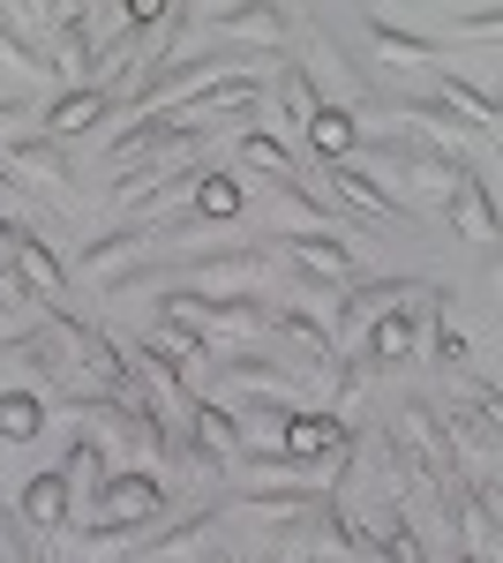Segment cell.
Returning <instances> with one entry per match:
<instances>
[{"label": "cell", "mask_w": 503, "mask_h": 563, "mask_svg": "<svg viewBox=\"0 0 503 563\" xmlns=\"http://www.w3.org/2000/svg\"><path fill=\"white\" fill-rule=\"evenodd\" d=\"M210 23L233 31V53H241V45H255V53H278V45H286V8H218Z\"/></svg>", "instance_id": "4fadbf2b"}, {"label": "cell", "mask_w": 503, "mask_h": 563, "mask_svg": "<svg viewBox=\"0 0 503 563\" xmlns=\"http://www.w3.org/2000/svg\"><path fill=\"white\" fill-rule=\"evenodd\" d=\"M308 563H353V556H338V549H316V556H308Z\"/></svg>", "instance_id": "1f68e13d"}, {"label": "cell", "mask_w": 503, "mask_h": 563, "mask_svg": "<svg viewBox=\"0 0 503 563\" xmlns=\"http://www.w3.org/2000/svg\"><path fill=\"white\" fill-rule=\"evenodd\" d=\"M241 203H249V188H241V174H204V180H196V218H210V225L241 218Z\"/></svg>", "instance_id": "44dd1931"}, {"label": "cell", "mask_w": 503, "mask_h": 563, "mask_svg": "<svg viewBox=\"0 0 503 563\" xmlns=\"http://www.w3.org/2000/svg\"><path fill=\"white\" fill-rule=\"evenodd\" d=\"M331 188H338V211H398L376 180H361L353 166H331Z\"/></svg>", "instance_id": "484cf974"}, {"label": "cell", "mask_w": 503, "mask_h": 563, "mask_svg": "<svg viewBox=\"0 0 503 563\" xmlns=\"http://www.w3.org/2000/svg\"><path fill=\"white\" fill-rule=\"evenodd\" d=\"M263 331L278 339V353H286L294 368H316V376H331V368H338V339L324 331V323H308L300 308H271Z\"/></svg>", "instance_id": "5b68a950"}, {"label": "cell", "mask_w": 503, "mask_h": 563, "mask_svg": "<svg viewBox=\"0 0 503 563\" xmlns=\"http://www.w3.org/2000/svg\"><path fill=\"white\" fill-rule=\"evenodd\" d=\"M451 563H496V556H481V549H459V556H451Z\"/></svg>", "instance_id": "4dcf8cb0"}, {"label": "cell", "mask_w": 503, "mask_h": 563, "mask_svg": "<svg viewBox=\"0 0 503 563\" xmlns=\"http://www.w3.org/2000/svg\"><path fill=\"white\" fill-rule=\"evenodd\" d=\"M436 361H466V339H459V323H444V316H436Z\"/></svg>", "instance_id": "f1b7e54d"}, {"label": "cell", "mask_w": 503, "mask_h": 563, "mask_svg": "<svg viewBox=\"0 0 503 563\" xmlns=\"http://www.w3.org/2000/svg\"><path fill=\"white\" fill-rule=\"evenodd\" d=\"M406 294H420L414 278H353V286L338 294V331H346V339H361V331H369V316H383V308L406 301Z\"/></svg>", "instance_id": "30bf717a"}, {"label": "cell", "mask_w": 503, "mask_h": 563, "mask_svg": "<svg viewBox=\"0 0 503 563\" xmlns=\"http://www.w3.org/2000/svg\"><path fill=\"white\" fill-rule=\"evenodd\" d=\"M98 121H113V84H76V90H61V98L45 106V135H53V143H76V135H90Z\"/></svg>", "instance_id": "ba28073f"}, {"label": "cell", "mask_w": 503, "mask_h": 563, "mask_svg": "<svg viewBox=\"0 0 503 563\" xmlns=\"http://www.w3.org/2000/svg\"><path fill=\"white\" fill-rule=\"evenodd\" d=\"M39 429H45V398L39 390H0V443H39Z\"/></svg>", "instance_id": "d6986e66"}, {"label": "cell", "mask_w": 503, "mask_h": 563, "mask_svg": "<svg viewBox=\"0 0 503 563\" xmlns=\"http://www.w3.org/2000/svg\"><path fill=\"white\" fill-rule=\"evenodd\" d=\"M286 256H294L300 278H316V286H353V256L338 249L331 233H286Z\"/></svg>", "instance_id": "8fae6325"}, {"label": "cell", "mask_w": 503, "mask_h": 563, "mask_svg": "<svg viewBox=\"0 0 503 563\" xmlns=\"http://www.w3.org/2000/svg\"><path fill=\"white\" fill-rule=\"evenodd\" d=\"M255 98H263V84L255 76H218V84H204V90H188L181 106H173V121H188V129H210V121H233V113H249Z\"/></svg>", "instance_id": "52a82bcc"}, {"label": "cell", "mask_w": 503, "mask_h": 563, "mask_svg": "<svg viewBox=\"0 0 503 563\" xmlns=\"http://www.w3.org/2000/svg\"><path fill=\"white\" fill-rule=\"evenodd\" d=\"M451 443H466V451H473V443H481V451H496V390L489 384H473V398H466V406H451Z\"/></svg>", "instance_id": "2e32d148"}, {"label": "cell", "mask_w": 503, "mask_h": 563, "mask_svg": "<svg viewBox=\"0 0 503 563\" xmlns=\"http://www.w3.org/2000/svg\"><path fill=\"white\" fill-rule=\"evenodd\" d=\"M106 435H68V459H61V481H68V504H98L106 488Z\"/></svg>", "instance_id": "7c38bea8"}, {"label": "cell", "mask_w": 503, "mask_h": 563, "mask_svg": "<svg viewBox=\"0 0 503 563\" xmlns=\"http://www.w3.org/2000/svg\"><path fill=\"white\" fill-rule=\"evenodd\" d=\"M0 166H8V180H15L23 196H45V203L76 188L68 143H53V135H8V143H0Z\"/></svg>", "instance_id": "277c9868"}, {"label": "cell", "mask_w": 503, "mask_h": 563, "mask_svg": "<svg viewBox=\"0 0 503 563\" xmlns=\"http://www.w3.org/2000/svg\"><path fill=\"white\" fill-rule=\"evenodd\" d=\"M135 563H173V556H135Z\"/></svg>", "instance_id": "d6a6232c"}, {"label": "cell", "mask_w": 503, "mask_h": 563, "mask_svg": "<svg viewBox=\"0 0 503 563\" xmlns=\"http://www.w3.org/2000/svg\"><path fill=\"white\" fill-rule=\"evenodd\" d=\"M369 166H383V174L398 180L414 203H451V188L466 180V158H451L444 143H406V135H361L353 143Z\"/></svg>", "instance_id": "6da1fadb"}, {"label": "cell", "mask_w": 503, "mask_h": 563, "mask_svg": "<svg viewBox=\"0 0 503 563\" xmlns=\"http://www.w3.org/2000/svg\"><path fill=\"white\" fill-rule=\"evenodd\" d=\"M210 143V129H188V121H173V113H151V121H135V129H121L106 151L113 158H143V151H166V158H196Z\"/></svg>", "instance_id": "8992f818"}, {"label": "cell", "mask_w": 503, "mask_h": 563, "mask_svg": "<svg viewBox=\"0 0 503 563\" xmlns=\"http://www.w3.org/2000/svg\"><path fill=\"white\" fill-rule=\"evenodd\" d=\"M210 376H218V384H300L286 353H255V346L218 353V361H210Z\"/></svg>", "instance_id": "5bb4252c"}, {"label": "cell", "mask_w": 503, "mask_h": 563, "mask_svg": "<svg viewBox=\"0 0 503 563\" xmlns=\"http://www.w3.org/2000/svg\"><path fill=\"white\" fill-rule=\"evenodd\" d=\"M361 31H369V45H376V53H391V60H428V53H436V38L398 31V23H383V15H361Z\"/></svg>", "instance_id": "603a6c76"}, {"label": "cell", "mask_w": 503, "mask_h": 563, "mask_svg": "<svg viewBox=\"0 0 503 563\" xmlns=\"http://www.w3.org/2000/svg\"><path fill=\"white\" fill-rule=\"evenodd\" d=\"M451 218H459V233L466 241H496V211H489V188L466 174L459 188H451Z\"/></svg>", "instance_id": "ffe728a7"}, {"label": "cell", "mask_w": 503, "mask_h": 563, "mask_svg": "<svg viewBox=\"0 0 503 563\" xmlns=\"http://www.w3.org/2000/svg\"><path fill=\"white\" fill-rule=\"evenodd\" d=\"M196 435H204L218 459H233L241 443H249V429H241V413H226V406H210V398H196Z\"/></svg>", "instance_id": "7402d4cb"}, {"label": "cell", "mask_w": 503, "mask_h": 563, "mask_svg": "<svg viewBox=\"0 0 503 563\" xmlns=\"http://www.w3.org/2000/svg\"><path fill=\"white\" fill-rule=\"evenodd\" d=\"M166 511V488L151 474H106V488H98V519L84 526V549H98V541H121V533H135V526H151Z\"/></svg>", "instance_id": "3957f363"}, {"label": "cell", "mask_w": 503, "mask_h": 563, "mask_svg": "<svg viewBox=\"0 0 503 563\" xmlns=\"http://www.w3.org/2000/svg\"><path fill=\"white\" fill-rule=\"evenodd\" d=\"M444 316V294L436 286H420V294H406V301H391L383 316H369V331H361V361L369 368H398V361H414L420 331Z\"/></svg>", "instance_id": "7a4b0ae2"}, {"label": "cell", "mask_w": 503, "mask_h": 563, "mask_svg": "<svg viewBox=\"0 0 503 563\" xmlns=\"http://www.w3.org/2000/svg\"><path fill=\"white\" fill-rule=\"evenodd\" d=\"M0 203H31V196H23V188L8 180V166H0Z\"/></svg>", "instance_id": "f546056e"}, {"label": "cell", "mask_w": 503, "mask_h": 563, "mask_svg": "<svg viewBox=\"0 0 503 563\" xmlns=\"http://www.w3.org/2000/svg\"><path fill=\"white\" fill-rule=\"evenodd\" d=\"M233 151H241V158H249L255 174H271V180H294V151H286V143H278V135L249 129V135H241V143H233Z\"/></svg>", "instance_id": "cb8c5ba5"}, {"label": "cell", "mask_w": 503, "mask_h": 563, "mask_svg": "<svg viewBox=\"0 0 503 563\" xmlns=\"http://www.w3.org/2000/svg\"><path fill=\"white\" fill-rule=\"evenodd\" d=\"M173 316H204V323H241V331H263V316L271 308L255 301V294H166L158 301V323H173Z\"/></svg>", "instance_id": "9c48e42d"}, {"label": "cell", "mask_w": 503, "mask_h": 563, "mask_svg": "<svg viewBox=\"0 0 503 563\" xmlns=\"http://www.w3.org/2000/svg\"><path fill=\"white\" fill-rule=\"evenodd\" d=\"M15 519L31 526V533H61V519H68V481H61V474L23 481V496H15Z\"/></svg>", "instance_id": "9a60e30c"}, {"label": "cell", "mask_w": 503, "mask_h": 563, "mask_svg": "<svg viewBox=\"0 0 503 563\" xmlns=\"http://www.w3.org/2000/svg\"><path fill=\"white\" fill-rule=\"evenodd\" d=\"M353 143H361V129H353V113H338V106H324V113L308 121V151H316L324 166H346Z\"/></svg>", "instance_id": "ac0fdd59"}, {"label": "cell", "mask_w": 503, "mask_h": 563, "mask_svg": "<svg viewBox=\"0 0 503 563\" xmlns=\"http://www.w3.org/2000/svg\"><path fill=\"white\" fill-rule=\"evenodd\" d=\"M135 241H151V233H143V225H128V233H106V241H90V249H84V263H113V256H128Z\"/></svg>", "instance_id": "83f0119b"}, {"label": "cell", "mask_w": 503, "mask_h": 563, "mask_svg": "<svg viewBox=\"0 0 503 563\" xmlns=\"http://www.w3.org/2000/svg\"><path fill=\"white\" fill-rule=\"evenodd\" d=\"M0 563H45V556H39V541H31V526L15 519L8 504H0Z\"/></svg>", "instance_id": "4316f807"}, {"label": "cell", "mask_w": 503, "mask_h": 563, "mask_svg": "<svg viewBox=\"0 0 503 563\" xmlns=\"http://www.w3.org/2000/svg\"><path fill=\"white\" fill-rule=\"evenodd\" d=\"M15 278H23V286H45V294H61L68 271L53 263V249H45L39 233H23V249H15Z\"/></svg>", "instance_id": "d4e9b609"}, {"label": "cell", "mask_w": 503, "mask_h": 563, "mask_svg": "<svg viewBox=\"0 0 503 563\" xmlns=\"http://www.w3.org/2000/svg\"><path fill=\"white\" fill-rule=\"evenodd\" d=\"M271 98H278V113H286V121H294V129H308V121H316V113H324V98H316V76H308V68H278V76H271Z\"/></svg>", "instance_id": "e0dca14e"}]
</instances>
